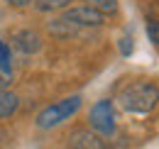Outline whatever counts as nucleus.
<instances>
[{"mask_svg":"<svg viewBox=\"0 0 159 149\" xmlns=\"http://www.w3.org/2000/svg\"><path fill=\"white\" fill-rule=\"evenodd\" d=\"M118 100H120V105H122V110L144 115V112H149V110L157 108V103H159V88L154 86V83H147V81L130 83V86L122 88V93H120Z\"/></svg>","mask_w":159,"mask_h":149,"instance_id":"obj_1","label":"nucleus"},{"mask_svg":"<svg viewBox=\"0 0 159 149\" xmlns=\"http://www.w3.org/2000/svg\"><path fill=\"white\" fill-rule=\"evenodd\" d=\"M81 103H83L81 95H69V98H64V100H57V103L47 105V108L37 115V127H39V130H49V127L61 125L64 120H69L71 115L79 112Z\"/></svg>","mask_w":159,"mask_h":149,"instance_id":"obj_2","label":"nucleus"},{"mask_svg":"<svg viewBox=\"0 0 159 149\" xmlns=\"http://www.w3.org/2000/svg\"><path fill=\"white\" fill-rule=\"evenodd\" d=\"M88 122L100 134H113L115 132V105H113V100H98L88 112Z\"/></svg>","mask_w":159,"mask_h":149,"instance_id":"obj_3","label":"nucleus"},{"mask_svg":"<svg viewBox=\"0 0 159 149\" xmlns=\"http://www.w3.org/2000/svg\"><path fill=\"white\" fill-rule=\"evenodd\" d=\"M64 20L66 22H71V25H76V27H100L105 17L98 15L96 10H91L88 5H79V7H69L66 12H64Z\"/></svg>","mask_w":159,"mask_h":149,"instance_id":"obj_4","label":"nucleus"},{"mask_svg":"<svg viewBox=\"0 0 159 149\" xmlns=\"http://www.w3.org/2000/svg\"><path fill=\"white\" fill-rule=\"evenodd\" d=\"M69 147L71 149H103V144H100L96 132L79 127V130H74L69 134Z\"/></svg>","mask_w":159,"mask_h":149,"instance_id":"obj_5","label":"nucleus"},{"mask_svg":"<svg viewBox=\"0 0 159 149\" xmlns=\"http://www.w3.org/2000/svg\"><path fill=\"white\" fill-rule=\"evenodd\" d=\"M15 47L20 49L22 54H37L42 49V37L32 29H22L15 34Z\"/></svg>","mask_w":159,"mask_h":149,"instance_id":"obj_6","label":"nucleus"},{"mask_svg":"<svg viewBox=\"0 0 159 149\" xmlns=\"http://www.w3.org/2000/svg\"><path fill=\"white\" fill-rule=\"evenodd\" d=\"M20 108V98L12 91H0V117H10Z\"/></svg>","mask_w":159,"mask_h":149,"instance_id":"obj_7","label":"nucleus"},{"mask_svg":"<svg viewBox=\"0 0 159 149\" xmlns=\"http://www.w3.org/2000/svg\"><path fill=\"white\" fill-rule=\"evenodd\" d=\"M49 32L52 34H57V37H74L76 32H79V27L76 25H71V22H66L64 17H59V20H52L49 22Z\"/></svg>","mask_w":159,"mask_h":149,"instance_id":"obj_8","label":"nucleus"},{"mask_svg":"<svg viewBox=\"0 0 159 149\" xmlns=\"http://www.w3.org/2000/svg\"><path fill=\"white\" fill-rule=\"evenodd\" d=\"M91 10H96L98 15H115L118 12V0H86Z\"/></svg>","mask_w":159,"mask_h":149,"instance_id":"obj_9","label":"nucleus"},{"mask_svg":"<svg viewBox=\"0 0 159 149\" xmlns=\"http://www.w3.org/2000/svg\"><path fill=\"white\" fill-rule=\"evenodd\" d=\"M32 2H34V7H37L39 12H57V10L69 7L71 0H32Z\"/></svg>","mask_w":159,"mask_h":149,"instance_id":"obj_10","label":"nucleus"},{"mask_svg":"<svg viewBox=\"0 0 159 149\" xmlns=\"http://www.w3.org/2000/svg\"><path fill=\"white\" fill-rule=\"evenodd\" d=\"M0 71L12 76V56H10V47L0 39Z\"/></svg>","mask_w":159,"mask_h":149,"instance_id":"obj_11","label":"nucleus"},{"mask_svg":"<svg viewBox=\"0 0 159 149\" xmlns=\"http://www.w3.org/2000/svg\"><path fill=\"white\" fill-rule=\"evenodd\" d=\"M147 37H149L152 44L159 47V20H149L147 22Z\"/></svg>","mask_w":159,"mask_h":149,"instance_id":"obj_12","label":"nucleus"},{"mask_svg":"<svg viewBox=\"0 0 159 149\" xmlns=\"http://www.w3.org/2000/svg\"><path fill=\"white\" fill-rule=\"evenodd\" d=\"M120 52H122L125 56L132 54V37H122L120 39Z\"/></svg>","mask_w":159,"mask_h":149,"instance_id":"obj_13","label":"nucleus"},{"mask_svg":"<svg viewBox=\"0 0 159 149\" xmlns=\"http://www.w3.org/2000/svg\"><path fill=\"white\" fill-rule=\"evenodd\" d=\"M10 81H12V76H7V74H2V71H0V91H7Z\"/></svg>","mask_w":159,"mask_h":149,"instance_id":"obj_14","label":"nucleus"},{"mask_svg":"<svg viewBox=\"0 0 159 149\" xmlns=\"http://www.w3.org/2000/svg\"><path fill=\"white\" fill-rule=\"evenodd\" d=\"M7 5H12V7H27V5H32V0H5Z\"/></svg>","mask_w":159,"mask_h":149,"instance_id":"obj_15","label":"nucleus"}]
</instances>
